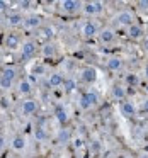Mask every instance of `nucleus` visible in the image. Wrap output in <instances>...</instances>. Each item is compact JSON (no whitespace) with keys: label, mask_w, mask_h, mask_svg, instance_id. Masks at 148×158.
Segmentation results:
<instances>
[{"label":"nucleus","mask_w":148,"mask_h":158,"mask_svg":"<svg viewBox=\"0 0 148 158\" xmlns=\"http://www.w3.org/2000/svg\"><path fill=\"white\" fill-rule=\"evenodd\" d=\"M75 146H77V148L82 146V139H80V138H77V139H75Z\"/></svg>","instance_id":"obj_33"},{"label":"nucleus","mask_w":148,"mask_h":158,"mask_svg":"<svg viewBox=\"0 0 148 158\" xmlns=\"http://www.w3.org/2000/svg\"><path fill=\"white\" fill-rule=\"evenodd\" d=\"M126 32H128V36H129L131 39H134V41H136V39H141V38H143V27H141V26H138V24L129 26Z\"/></svg>","instance_id":"obj_13"},{"label":"nucleus","mask_w":148,"mask_h":158,"mask_svg":"<svg viewBox=\"0 0 148 158\" xmlns=\"http://www.w3.org/2000/svg\"><path fill=\"white\" fill-rule=\"evenodd\" d=\"M116 22L119 26H128V27H129V26L134 24V15L131 14L129 10H121L119 14L116 15Z\"/></svg>","instance_id":"obj_4"},{"label":"nucleus","mask_w":148,"mask_h":158,"mask_svg":"<svg viewBox=\"0 0 148 158\" xmlns=\"http://www.w3.org/2000/svg\"><path fill=\"white\" fill-rule=\"evenodd\" d=\"M87 97H89V102H90V106H97L99 104V95H97L95 92H87Z\"/></svg>","instance_id":"obj_26"},{"label":"nucleus","mask_w":148,"mask_h":158,"mask_svg":"<svg viewBox=\"0 0 148 158\" xmlns=\"http://www.w3.org/2000/svg\"><path fill=\"white\" fill-rule=\"evenodd\" d=\"M126 82L129 83V85H136V83L140 82V80H138V77L134 75V73H129V75L126 77Z\"/></svg>","instance_id":"obj_28"},{"label":"nucleus","mask_w":148,"mask_h":158,"mask_svg":"<svg viewBox=\"0 0 148 158\" xmlns=\"http://www.w3.org/2000/svg\"><path fill=\"white\" fill-rule=\"evenodd\" d=\"M63 83H65V77L61 75V73H58V72H55V73H51L49 75V78H48V85L51 87V89H58V87H61Z\"/></svg>","instance_id":"obj_11"},{"label":"nucleus","mask_w":148,"mask_h":158,"mask_svg":"<svg viewBox=\"0 0 148 158\" xmlns=\"http://www.w3.org/2000/svg\"><path fill=\"white\" fill-rule=\"evenodd\" d=\"M22 22H24V15L19 14V12H14V14H11L7 17V24L11 26V27H17V26H22Z\"/></svg>","instance_id":"obj_15"},{"label":"nucleus","mask_w":148,"mask_h":158,"mask_svg":"<svg viewBox=\"0 0 148 158\" xmlns=\"http://www.w3.org/2000/svg\"><path fill=\"white\" fill-rule=\"evenodd\" d=\"M43 55H44L46 58H49V56H55V55H56V46L51 44V43L44 44V46H43Z\"/></svg>","instance_id":"obj_21"},{"label":"nucleus","mask_w":148,"mask_h":158,"mask_svg":"<svg viewBox=\"0 0 148 158\" xmlns=\"http://www.w3.org/2000/svg\"><path fill=\"white\" fill-rule=\"evenodd\" d=\"M36 51H38V46H36V43H34V41H26L24 44H22V48H21V56H22V60L32 58V56L36 55Z\"/></svg>","instance_id":"obj_2"},{"label":"nucleus","mask_w":148,"mask_h":158,"mask_svg":"<svg viewBox=\"0 0 148 158\" xmlns=\"http://www.w3.org/2000/svg\"><path fill=\"white\" fill-rule=\"evenodd\" d=\"M136 7L140 9V10H148V0H140V2H136Z\"/></svg>","instance_id":"obj_30"},{"label":"nucleus","mask_w":148,"mask_h":158,"mask_svg":"<svg viewBox=\"0 0 148 158\" xmlns=\"http://www.w3.org/2000/svg\"><path fill=\"white\" fill-rule=\"evenodd\" d=\"M68 139H70V131L68 129H61L60 134H58V141L61 144H65V143H68Z\"/></svg>","instance_id":"obj_25"},{"label":"nucleus","mask_w":148,"mask_h":158,"mask_svg":"<svg viewBox=\"0 0 148 158\" xmlns=\"http://www.w3.org/2000/svg\"><path fill=\"white\" fill-rule=\"evenodd\" d=\"M143 109H145V112H148V99L145 100V104H143Z\"/></svg>","instance_id":"obj_34"},{"label":"nucleus","mask_w":148,"mask_h":158,"mask_svg":"<svg viewBox=\"0 0 148 158\" xmlns=\"http://www.w3.org/2000/svg\"><path fill=\"white\" fill-rule=\"evenodd\" d=\"M83 7V4L80 0H63L61 2V9L66 12V14H73V12L80 10Z\"/></svg>","instance_id":"obj_5"},{"label":"nucleus","mask_w":148,"mask_h":158,"mask_svg":"<svg viewBox=\"0 0 148 158\" xmlns=\"http://www.w3.org/2000/svg\"><path fill=\"white\" fill-rule=\"evenodd\" d=\"M123 65H124V61L121 58H117V56L109 58V60H107V63H106V66H107L109 72H119V70L123 68Z\"/></svg>","instance_id":"obj_12"},{"label":"nucleus","mask_w":148,"mask_h":158,"mask_svg":"<svg viewBox=\"0 0 148 158\" xmlns=\"http://www.w3.org/2000/svg\"><path fill=\"white\" fill-rule=\"evenodd\" d=\"M82 80L87 83H94L97 80V70L94 66H85L82 70Z\"/></svg>","instance_id":"obj_10"},{"label":"nucleus","mask_w":148,"mask_h":158,"mask_svg":"<svg viewBox=\"0 0 148 158\" xmlns=\"http://www.w3.org/2000/svg\"><path fill=\"white\" fill-rule=\"evenodd\" d=\"M117 158H129V156H126V155H121V156H117Z\"/></svg>","instance_id":"obj_37"},{"label":"nucleus","mask_w":148,"mask_h":158,"mask_svg":"<svg viewBox=\"0 0 148 158\" xmlns=\"http://www.w3.org/2000/svg\"><path fill=\"white\" fill-rule=\"evenodd\" d=\"M9 158H12V156H9Z\"/></svg>","instance_id":"obj_39"},{"label":"nucleus","mask_w":148,"mask_h":158,"mask_svg":"<svg viewBox=\"0 0 148 158\" xmlns=\"http://www.w3.org/2000/svg\"><path fill=\"white\" fill-rule=\"evenodd\" d=\"M43 24V17L41 15H27V17H24V22H22V26H24L26 29H36V27H41Z\"/></svg>","instance_id":"obj_6"},{"label":"nucleus","mask_w":148,"mask_h":158,"mask_svg":"<svg viewBox=\"0 0 148 158\" xmlns=\"http://www.w3.org/2000/svg\"><path fill=\"white\" fill-rule=\"evenodd\" d=\"M78 106H80V109H83V110H87V109H90V107H92V106H90V102H89V97H87V92L80 95Z\"/></svg>","instance_id":"obj_22"},{"label":"nucleus","mask_w":148,"mask_h":158,"mask_svg":"<svg viewBox=\"0 0 148 158\" xmlns=\"http://www.w3.org/2000/svg\"><path fill=\"white\" fill-rule=\"evenodd\" d=\"M41 38H44V39H48V38H51L53 36V31H51V27H43L41 29Z\"/></svg>","instance_id":"obj_29"},{"label":"nucleus","mask_w":148,"mask_h":158,"mask_svg":"<svg viewBox=\"0 0 148 158\" xmlns=\"http://www.w3.org/2000/svg\"><path fill=\"white\" fill-rule=\"evenodd\" d=\"M112 97L116 100H126V89L123 85H114L112 87Z\"/></svg>","instance_id":"obj_18"},{"label":"nucleus","mask_w":148,"mask_h":158,"mask_svg":"<svg viewBox=\"0 0 148 158\" xmlns=\"http://www.w3.org/2000/svg\"><path fill=\"white\" fill-rule=\"evenodd\" d=\"M5 46H7L9 49H12V51H15V49L22 48L21 44V38H19L15 32H9L7 38H5Z\"/></svg>","instance_id":"obj_8"},{"label":"nucleus","mask_w":148,"mask_h":158,"mask_svg":"<svg viewBox=\"0 0 148 158\" xmlns=\"http://www.w3.org/2000/svg\"><path fill=\"white\" fill-rule=\"evenodd\" d=\"M77 80L75 78H72V77H68V78H65V83H63V89H65V92L66 94H70V92H73V90L77 89Z\"/></svg>","instance_id":"obj_20"},{"label":"nucleus","mask_w":148,"mask_h":158,"mask_svg":"<svg viewBox=\"0 0 148 158\" xmlns=\"http://www.w3.org/2000/svg\"><path fill=\"white\" fill-rule=\"evenodd\" d=\"M143 48L148 51V39H145V43H143Z\"/></svg>","instance_id":"obj_35"},{"label":"nucleus","mask_w":148,"mask_h":158,"mask_svg":"<svg viewBox=\"0 0 148 158\" xmlns=\"http://www.w3.org/2000/svg\"><path fill=\"white\" fill-rule=\"evenodd\" d=\"M36 138H38L39 141H44V139H46V131H44V127H36Z\"/></svg>","instance_id":"obj_27"},{"label":"nucleus","mask_w":148,"mask_h":158,"mask_svg":"<svg viewBox=\"0 0 148 158\" xmlns=\"http://www.w3.org/2000/svg\"><path fill=\"white\" fill-rule=\"evenodd\" d=\"M12 80H9V78H5V77H2L0 75V89L2 90H11L12 89Z\"/></svg>","instance_id":"obj_24"},{"label":"nucleus","mask_w":148,"mask_h":158,"mask_svg":"<svg viewBox=\"0 0 148 158\" xmlns=\"http://www.w3.org/2000/svg\"><path fill=\"white\" fill-rule=\"evenodd\" d=\"M36 110H38V102H36V100H32V99L22 100V104H21V114L22 116H32Z\"/></svg>","instance_id":"obj_3"},{"label":"nucleus","mask_w":148,"mask_h":158,"mask_svg":"<svg viewBox=\"0 0 148 158\" xmlns=\"http://www.w3.org/2000/svg\"><path fill=\"white\" fill-rule=\"evenodd\" d=\"M4 148H5V138L2 136V134H0V151L4 150Z\"/></svg>","instance_id":"obj_32"},{"label":"nucleus","mask_w":148,"mask_h":158,"mask_svg":"<svg viewBox=\"0 0 148 158\" xmlns=\"http://www.w3.org/2000/svg\"><path fill=\"white\" fill-rule=\"evenodd\" d=\"M99 39L100 43H104V44H109V43L114 41V31L112 29H102V31H99Z\"/></svg>","instance_id":"obj_17"},{"label":"nucleus","mask_w":148,"mask_h":158,"mask_svg":"<svg viewBox=\"0 0 148 158\" xmlns=\"http://www.w3.org/2000/svg\"><path fill=\"white\" fill-rule=\"evenodd\" d=\"M82 34L85 38H94L95 34H99V26L92 21H87L82 24Z\"/></svg>","instance_id":"obj_7"},{"label":"nucleus","mask_w":148,"mask_h":158,"mask_svg":"<svg viewBox=\"0 0 148 158\" xmlns=\"http://www.w3.org/2000/svg\"><path fill=\"white\" fill-rule=\"evenodd\" d=\"M82 10L85 12L87 15H99L100 12L104 10V4L99 2V0H94V2H85L82 7Z\"/></svg>","instance_id":"obj_1"},{"label":"nucleus","mask_w":148,"mask_h":158,"mask_svg":"<svg viewBox=\"0 0 148 158\" xmlns=\"http://www.w3.org/2000/svg\"><path fill=\"white\" fill-rule=\"evenodd\" d=\"M2 77H5V78H9V80H12L14 82L15 80V77H17V72H15V68H4V72H2Z\"/></svg>","instance_id":"obj_23"},{"label":"nucleus","mask_w":148,"mask_h":158,"mask_svg":"<svg viewBox=\"0 0 148 158\" xmlns=\"http://www.w3.org/2000/svg\"><path fill=\"white\" fill-rule=\"evenodd\" d=\"M119 110L124 117H133L134 112H136V107H134V104L129 102V100H123V102L119 104Z\"/></svg>","instance_id":"obj_9"},{"label":"nucleus","mask_w":148,"mask_h":158,"mask_svg":"<svg viewBox=\"0 0 148 158\" xmlns=\"http://www.w3.org/2000/svg\"><path fill=\"white\" fill-rule=\"evenodd\" d=\"M145 92H146V94H148V87H146V89H145Z\"/></svg>","instance_id":"obj_38"},{"label":"nucleus","mask_w":148,"mask_h":158,"mask_svg":"<svg viewBox=\"0 0 148 158\" xmlns=\"http://www.w3.org/2000/svg\"><path fill=\"white\" fill-rule=\"evenodd\" d=\"M7 7H9V4H7V2H5V0H0V12H2V10H5Z\"/></svg>","instance_id":"obj_31"},{"label":"nucleus","mask_w":148,"mask_h":158,"mask_svg":"<svg viewBox=\"0 0 148 158\" xmlns=\"http://www.w3.org/2000/svg\"><path fill=\"white\" fill-rule=\"evenodd\" d=\"M145 77H146V80H148V65L145 66Z\"/></svg>","instance_id":"obj_36"},{"label":"nucleus","mask_w":148,"mask_h":158,"mask_svg":"<svg viewBox=\"0 0 148 158\" xmlns=\"http://www.w3.org/2000/svg\"><path fill=\"white\" fill-rule=\"evenodd\" d=\"M55 116H56V119H58L60 124L68 123V112H66V109L63 106H56L55 107Z\"/></svg>","instance_id":"obj_16"},{"label":"nucleus","mask_w":148,"mask_h":158,"mask_svg":"<svg viewBox=\"0 0 148 158\" xmlns=\"http://www.w3.org/2000/svg\"><path fill=\"white\" fill-rule=\"evenodd\" d=\"M17 90H19L21 95H29V94L32 92V87H31V83H29L27 80H21L19 85H17Z\"/></svg>","instance_id":"obj_19"},{"label":"nucleus","mask_w":148,"mask_h":158,"mask_svg":"<svg viewBox=\"0 0 148 158\" xmlns=\"http://www.w3.org/2000/svg\"><path fill=\"white\" fill-rule=\"evenodd\" d=\"M26 144H27V141H26V138L21 136V134H15V136L12 138V148H14L15 151L26 150Z\"/></svg>","instance_id":"obj_14"}]
</instances>
